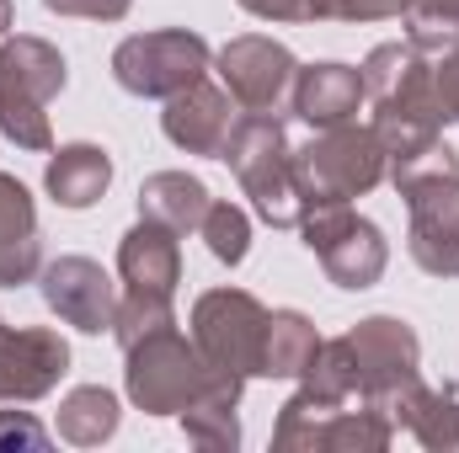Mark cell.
<instances>
[{"label": "cell", "mask_w": 459, "mask_h": 453, "mask_svg": "<svg viewBox=\"0 0 459 453\" xmlns=\"http://www.w3.org/2000/svg\"><path fill=\"white\" fill-rule=\"evenodd\" d=\"M209 203H214V192L193 171H155L139 187V219H155V225L177 229V235H198Z\"/></svg>", "instance_id": "21"}, {"label": "cell", "mask_w": 459, "mask_h": 453, "mask_svg": "<svg viewBox=\"0 0 459 453\" xmlns=\"http://www.w3.org/2000/svg\"><path fill=\"white\" fill-rule=\"evenodd\" d=\"M240 123V107H235V97H230L225 86H214L209 75L204 81H193L187 91H177V97H166V113H160V133L177 144V150H187V155H209V160H220L230 144V128Z\"/></svg>", "instance_id": "13"}, {"label": "cell", "mask_w": 459, "mask_h": 453, "mask_svg": "<svg viewBox=\"0 0 459 453\" xmlns=\"http://www.w3.org/2000/svg\"><path fill=\"white\" fill-rule=\"evenodd\" d=\"M198 235H204V245H209L214 261L240 267L246 251H251V214L240 203H230V198H214L209 214H204V225H198Z\"/></svg>", "instance_id": "26"}, {"label": "cell", "mask_w": 459, "mask_h": 453, "mask_svg": "<svg viewBox=\"0 0 459 453\" xmlns=\"http://www.w3.org/2000/svg\"><path fill=\"white\" fill-rule=\"evenodd\" d=\"M385 171H390V155H385V144L368 123L352 117V123H337V128H316V139L294 150L299 214L368 198L385 182Z\"/></svg>", "instance_id": "3"}, {"label": "cell", "mask_w": 459, "mask_h": 453, "mask_svg": "<svg viewBox=\"0 0 459 453\" xmlns=\"http://www.w3.org/2000/svg\"><path fill=\"white\" fill-rule=\"evenodd\" d=\"M411 5H449V11H459V0H310L316 21H390V16H406Z\"/></svg>", "instance_id": "28"}, {"label": "cell", "mask_w": 459, "mask_h": 453, "mask_svg": "<svg viewBox=\"0 0 459 453\" xmlns=\"http://www.w3.org/2000/svg\"><path fill=\"white\" fill-rule=\"evenodd\" d=\"M209 70H214V48L187 27L134 32L113 48V81L144 102H166V97L187 91L193 81H204Z\"/></svg>", "instance_id": "6"}, {"label": "cell", "mask_w": 459, "mask_h": 453, "mask_svg": "<svg viewBox=\"0 0 459 453\" xmlns=\"http://www.w3.org/2000/svg\"><path fill=\"white\" fill-rule=\"evenodd\" d=\"M240 389H246V379L214 373L209 389L177 416L193 449H204V453H235L240 449Z\"/></svg>", "instance_id": "20"}, {"label": "cell", "mask_w": 459, "mask_h": 453, "mask_svg": "<svg viewBox=\"0 0 459 453\" xmlns=\"http://www.w3.org/2000/svg\"><path fill=\"white\" fill-rule=\"evenodd\" d=\"M225 160L251 198L256 219L273 229H299V187H294V139L278 113H240L230 128Z\"/></svg>", "instance_id": "4"}, {"label": "cell", "mask_w": 459, "mask_h": 453, "mask_svg": "<svg viewBox=\"0 0 459 453\" xmlns=\"http://www.w3.org/2000/svg\"><path fill=\"white\" fill-rule=\"evenodd\" d=\"M48 427L32 411H16V400H0V453H43Z\"/></svg>", "instance_id": "29"}, {"label": "cell", "mask_w": 459, "mask_h": 453, "mask_svg": "<svg viewBox=\"0 0 459 453\" xmlns=\"http://www.w3.org/2000/svg\"><path fill=\"white\" fill-rule=\"evenodd\" d=\"M214 368L204 363L198 341L182 337L177 326H160L134 346H123V389L134 400V411L144 416H182L204 389H209Z\"/></svg>", "instance_id": "5"}, {"label": "cell", "mask_w": 459, "mask_h": 453, "mask_svg": "<svg viewBox=\"0 0 459 453\" xmlns=\"http://www.w3.org/2000/svg\"><path fill=\"white\" fill-rule=\"evenodd\" d=\"M70 373V341L54 326H5L0 321V400L32 406L59 389Z\"/></svg>", "instance_id": "12"}, {"label": "cell", "mask_w": 459, "mask_h": 453, "mask_svg": "<svg viewBox=\"0 0 459 453\" xmlns=\"http://www.w3.org/2000/svg\"><path fill=\"white\" fill-rule=\"evenodd\" d=\"M385 411H390L395 432L406 427L428 453H459V389L455 384H422L417 379Z\"/></svg>", "instance_id": "17"}, {"label": "cell", "mask_w": 459, "mask_h": 453, "mask_svg": "<svg viewBox=\"0 0 459 453\" xmlns=\"http://www.w3.org/2000/svg\"><path fill=\"white\" fill-rule=\"evenodd\" d=\"M11 21H16V5H11V0H0V38L11 32Z\"/></svg>", "instance_id": "33"}, {"label": "cell", "mask_w": 459, "mask_h": 453, "mask_svg": "<svg viewBox=\"0 0 459 453\" xmlns=\"http://www.w3.org/2000/svg\"><path fill=\"white\" fill-rule=\"evenodd\" d=\"M299 384L310 395H326V400H358V363L347 352V337H321L316 363L299 373Z\"/></svg>", "instance_id": "24"}, {"label": "cell", "mask_w": 459, "mask_h": 453, "mask_svg": "<svg viewBox=\"0 0 459 453\" xmlns=\"http://www.w3.org/2000/svg\"><path fill=\"white\" fill-rule=\"evenodd\" d=\"M38 272H43L38 203L11 171H0V288L38 283Z\"/></svg>", "instance_id": "16"}, {"label": "cell", "mask_w": 459, "mask_h": 453, "mask_svg": "<svg viewBox=\"0 0 459 453\" xmlns=\"http://www.w3.org/2000/svg\"><path fill=\"white\" fill-rule=\"evenodd\" d=\"M262 337L267 304L246 288H209L193 304V341L204 363L230 379H262Z\"/></svg>", "instance_id": "8"}, {"label": "cell", "mask_w": 459, "mask_h": 453, "mask_svg": "<svg viewBox=\"0 0 459 453\" xmlns=\"http://www.w3.org/2000/svg\"><path fill=\"white\" fill-rule=\"evenodd\" d=\"M321 331L305 310H267V337H262V379H299L316 363Z\"/></svg>", "instance_id": "23"}, {"label": "cell", "mask_w": 459, "mask_h": 453, "mask_svg": "<svg viewBox=\"0 0 459 453\" xmlns=\"http://www.w3.org/2000/svg\"><path fill=\"white\" fill-rule=\"evenodd\" d=\"M182 235L155 219H139L117 240V278L128 294H160V299H177V283H182Z\"/></svg>", "instance_id": "15"}, {"label": "cell", "mask_w": 459, "mask_h": 453, "mask_svg": "<svg viewBox=\"0 0 459 453\" xmlns=\"http://www.w3.org/2000/svg\"><path fill=\"white\" fill-rule=\"evenodd\" d=\"M160 326H177V310H171V299H160V294H117V315H113V341L117 346H134L139 337H150V331H160Z\"/></svg>", "instance_id": "27"}, {"label": "cell", "mask_w": 459, "mask_h": 453, "mask_svg": "<svg viewBox=\"0 0 459 453\" xmlns=\"http://www.w3.org/2000/svg\"><path fill=\"white\" fill-rule=\"evenodd\" d=\"M0 86L32 97V102H54L65 86H70V64L65 54L48 43V38H32V32H5L0 38Z\"/></svg>", "instance_id": "19"}, {"label": "cell", "mask_w": 459, "mask_h": 453, "mask_svg": "<svg viewBox=\"0 0 459 453\" xmlns=\"http://www.w3.org/2000/svg\"><path fill=\"white\" fill-rule=\"evenodd\" d=\"M117 422H123V406L102 384H75L54 411V432L65 443H75V449H102L117 432Z\"/></svg>", "instance_id": "22"}, {"label": "cell", "mask_w": 459, "mask_h": 453, "mask_svg": "<svg viewBox=\"0 0 459 453\" xmlns=\"http://www.w3.org/2000/svg\"><path fill=\"white\" fill-rule=\"evenodd\" d=\"M235 5L256 21H316L310 0H235Z\"/></svg>", "instance_id": "32"}, {"label": "cell", "mask_w": 459, "mask_h": 453, "mask_svg": "<svg viewBox=\"0 0 459 453\" xmlns=\"http://www.w3.org/2000/svg\"><path fill=\"white\" fill-rule=\"evenodd\" d=\"M43 187L59 209H91L102 203V192L113 187V155L91 139H75V144H59L48 150V166H43Z\"/></svg>", "instance_id": "18"}, {"label": "cell", "mask_w": 459, "mask_h": 453, "mask_svg": "<svg viewBox=\"0 0 459 453\" xmlns=\"http://www.w3.org/2000/svg\"><path fill=\"white\" fill-rule=\"evenodd\" d=\"M385 182L406 203V251L428 278H459V150L444 139L395 155Z\"/></svg>", "instance_id": "2"}, {"label": "cell", "mask_w": 459, "mask_h": 453, "mask_svg": "<svg viewBox=\"0 0 459 453\" xmlns=\"http://www.w3.org/2000/svg\"><path fill=\"white\" fill-rule=\"evenodd\" d=\"M363 70V113L368 128L379 133L385 155H411L433 139H444V97H438V81H433V59H422L406 38L401 43H379L368 48V59L358 64Z\"/></svg>", "instance_id": "1"}, {"label": "cell", "mask_w": 459, "mask_h": 453, "mask_svg": "<svg viewBox=\"0 0 459 453\" xmlns=\"http://www.w3.org/2000/svg\"><path fill=\"white\" fill-rule=\"evenodd\" d=\"M299 235H305V245L316 251L321 272H326L337 288H347V294L374 288V283L385 278V267H390V240H385V229L374 225V219H363L352 203H332V209L299 214Z\"/></svg>", "instance_id": "7"}, {"label": "cell", "mask_w": 459, "mask_h": 453, "mask_svg": "<svg viewBox=\"0 0 459 453\" xmlns=\"http://www.w3.org/2000/svg\"><path fill=\"white\" fill-rule=\"evenodd\" d=\"M289 107L310 128H337L363 113V70L342 59H321V64H299Z\"/></svg>", "instance_id": "14"}, {"label": "cell", "mask_w": 459, "mask_h": 453, "mask_svg": "<svg viewBox=\"0 0 459 453\" xmlns=\"http://www.w3.org/2000/svg\"><path fill=\"white\" fill-rule=\"evenodd\" d=\"M433 81H438V97H444V113L449 123H459V38L433 59Z\"/></svg>", "instance_id": "31"}, {"label": "cell", "mask_w": 459, "mask_h": 453, "mask_svg": "<svg viewBox=\"0 0 459 453\" xmlns=\"http://www.w3.org/2000/svg\"><path fill=\"white\" fill-rule=\"evenodd\" d=\"M214 70H220V86L235 97L240 113H278L289 102V91H294L299 59L278 38L240 32V38H230L225 48L214 54Z\"/></svg>", "instance_id": "10"}, {"label": "cell", "mask_w": 459, "mask_h": 453, "mask_svg": "<svg viewBox=\"0 0 459 453\" xmlns=\"http://www.w3.org/2000/svg\"><path fill=\"white\" fill-rule=\"evenodd\" d=\"M342 337L358 363V400L390 406L401 389H411L422 379V341L401 315H368Z\"/></svg>", "instance_id": "9"}, {"label": "cell", "mask_w": 459, "mask_h": 453, "mask_svg": "<svg viewBox=\"0 0 459 453\" xmlns=\"http://www.w3.org/2000/svg\"><path fill=\"white\" fill-rule=\"evenodd\" d=\"M38 294H43L48 315H59V321L75 326L81 337H102V331H113L117 283L102 272V261H91V256H59V261H43V272H38Z\"/></svg>", "instance_id": "11"}, {"label": "cell", "mask_w": 459, "mask_h": 453, "mask_svg": "<svg viewBox=\"0 0 459 453\" xmlns=\"http://www.w3.org/2000/svg\"><path fill=\"white\" fill-rule=\"evenodd\" d=\"M54 16H86V21H123L134 0H43Z\"/></svg>", "instance_id": "30"}, {"label": "cell", "mask_w": 459, "mask_h": 453, "mask_svg": "<svg viewBox=\"0 0 459 453\" xmlns=\"http://www.w3.org/2000/svg\"><path fill=\"white\" fill-rule=\"evenodd\" d=\"M0 133H5L16 150H27V155H48V150H54V123L43 113V102L22 97V91H11V86H0Z\"/></svg>", "instance_id": "25"}]
</instances>
